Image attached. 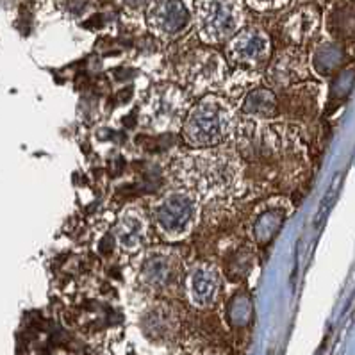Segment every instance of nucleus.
Segmentation results:
<instances>
[{
  "mask_svg": "<svg viewBox=\"0 0 355 355\" xmlns=\"http://www.w3.org/2000/svg\"><path fill=\"white\" fill-rule=\"evenodd\" d=\"M179 179L189 191L202 195H220L232 189L240 179V164L223 152H198L180 157Z\"/></svg>",
  "mask_w": 355,
  "mask_h": 355,
  "instance_id": "f257e3e1",
  "label": "nucleus"
},
{
  "mask_svg": "<svg viewBox=\"0 0 355 355\" xmlns=\"http://www.w3.org/2000/svg\"><path fill=\"white\" fill-rule=\"evenodd\" d=\"M234 125L232 107L218 97H206L188 113L184 137L193 146H214L232 133Z\"/></svg>",
  "mask_w": 355,
  "mask_h": 355,
  "instance_id": "f03ea898",
  "label": "nucleus"
},
{
  "mask_svg": "<svg viewBox=\"0 0 355 355\" xmlns=\"http://www.w3.org/2000/svg\"><path fill=\"white\" fill-rule=\"evenodd\" d=\"M198 216L197 195L189 189H175L166 193L154 207L157 227L168 238H184L195 227Z\"/></svg>",
  "mask_w": 355,
  "mask_h": 355,
  "instance_id": "7ed1b4c3",
  "label": "nucleus"
},
{
  "mask_svg": "<svg viewBox=\"0 0 355 355\" xmlns=\"http://www.w3.org/2000/svg\"><path fill=\"white\" fill-rule=\"evenodd\" d=\"M186 111L184 93L175 86H159L150 93L143 109L146 124L157 131L177 127Z\"/></svg>",
  "mask_w": 355,
  "mask_h": 355,
  "instance_id": "20e7f679",
  "label": "nucleus"
},
{
  "mask_svg": "<svg viewBox=\"0 0 355 355\" xmlns=\"http://www.w3.org/2000/svg\"><path fill=\"white\" fill-rule=\"evenodd\" d=\"M238 27L236 11L225 0H213L202 13L200 29L207 41L218 43L231 38Z\"/></svg>",
  "mask_w": 355,
  "mask_h": 355,
  "instance_id": "39448f33",
  "label": "nucleus"
},
{
  "mask_svg": "<svg viewBox=\"0 0 355 355\" xmlns=\"http://www.w3.org/2000/svg\"><path fill=\"white\" fill-rule=\"evenodd\" d=\"M222 286V274L213 265H198L188 275V295L193 304L207 307L218 296Z\"/></svg>",
  "mask_w": 355,
  "mask_h": 355,
  "instance_id": "423d86ee",
  "label": "nucleus"
},
{
  "mask_svg": "<svg viewBox=\"0 0 355 355\" xmlns=\"http://www.w3.org/2000/svg\"><path fill=\"white\" fill-rule=\"evenodd\" d=\"M189 20L188 8L182 0H157L148 13L150 27L164 36H173L186 27Z\"/></svg>",
  "mask_w": 355,
  "mask_h": 355,
  "instance_id": "0eeeda50",
  "label": "nucleus"
},
{
  "mask_svg": "<svg viewBox=\"0 0 355 355\" xmlns=\"http://www.w3.org/2000/svg\"><path fill=\"white\" fill-rule=\"evenodd\" d=\"M148 218L142 211L128 209L116 223V238L125 250H140L148 241Z\"/></svg>",
  "mask_w": 355,
  "mask_h": 355,
  "instance_id": "6e6552de",
  "label": "nucleus"
},
{
  "mask_svg": "<svg viewBox=\"0 0 355 355\" xmlns=\"http://www.w3.org/2000/svg\"><path fill=\"white\" fill-rule=\"evenodd\" d=\"M179 270V261L177 257L171 256V252L157 250L145 257L142 268V277L148 286L164 287L175 278Z\"/></svg>",
  "mask_w": 355,
  "mask_h": 355,
  "instance_id": "1a4fd4ad",
  "label": "nucleus"
},
{
  "mask_svg": "<svg viewBox=\"0 0 355 355\" xmlns=\"http://www.w3.org/2000/svg\"><path fill=\"white\" fill-rule=\"evenodd\" d=\"M268 36L261 30L250 29L241 32L231 45V56L238 63H259L268 54Z\"/></svg>",
  "mask_w": 355,
  "mask_h": 355,
  "instance_id": "9d476101",
  "label": "nucleus"
},
{
  "mask_svg": "<svg viewBox=\"0 0 355 355\" xmlns=\"http://www.w3.org/2000/svg\"><path fill=\"white\" fill-rule=\"evenodd\" d=\"M223 70L225 66L216 54H202V57H197L189 66L188 79L197 90H206L222 79Z\"/></svg>",
  "mask_w": 355,
  "mask_h": 355,
  "instance_id": "9b49d317",
  "label": "nucleus"
},
{
  "mask_svg": "<svg viewBox=\"0 0 355 355\" xmlns=\"http://www.w3.org/2000/svg\"><path fill=\"white\" fill-rule=\"evenodd\" d=\"M275 109V99L271 91L256 90L244 100V111L253 116H270Z\"/></svg>",
  "mask_w": 355,
  "mask_h": 355,
  "instance_id": "f8f14e48",
  "label": "nucleus"
},
{
  "mask_svg": "<svg viewBox=\"0 0 355 355\" xmlns=\"http://www.w3.org/2000/svg\"><path fill=\"white\" fill-rule=\"evenodd\" d=\"M125 2H127L128 6H133V8H140L145 0H125Z\"/></svg>",
  "mask_w": 355,
  "mask_h": 355,
  "instance_id": "ddd939ff",
  "label": "nucleus"
}]
</instances>
